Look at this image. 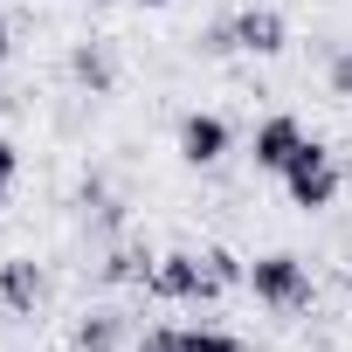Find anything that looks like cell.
Segmentation results:
<instances>
[{
    "instance_id": "cell-9",
    "label": "cell",
    "mask_w": 352,
    "mask_h": 352,
    "mask_svg": "<svg viewBox=\"0 0 352 352\" xmlns=\"http://www.w3.org/2000/svg\"><path fill=\"white\" fill-rule=\"evenodd\" d=\"M111 345H118V324H111V318L83 324V352H111Z\"/></svg>"
},
{
    "instance_id": "cell-4",
    "label": "cell",
    "mask_w": 352,
    "mask_h": 352,
    "mask_svg": "<svg viewBox=\"0 0 352 352\" xmlns=\"http://www.w3.org/2000/svg\"><path fill=\"white\" fill-rule=\"evenodd\" d=\"M221 49H256V56H276V49H283V21H276L270 8H249V14H235V21L221 28Z\"/></svg>"
},
{
    "instance_id": "cell-12",
    "label": "cell",
    "mask_w": 352,
    "mask_h": 352,
    "mask_svg": "<svg viewBox=\"0 0 352 352\" xmlns=\"http://www.w3.org/2000/svg\"><path fill=\"white\" fill-rule=\"evenodd\" d=\"M8 180H14V145L0 138V194H8Z\"/></svg>"
},
{
    "instance_id": "cell-14",
    "label": "cell",
    "mask_w": 352,
    "mask_h": 352,
    "mask_svg": "<svg viewBox=\"0 0 352 352\" xmlns=\"http://www.w3.org/2000/svg\"><path fill=\"white\" fill-rule=\"evenodd\" d=\"M152 8H166V0H152Z\"/></svg>"
},
{
    "instance_id": "cell-3",
    "label": "cell",
    "mask_w": 352,
    "mask_h": 352,
    "mask_svg": "<svg viewBox=\"0 0 352 352\" xmlns=\"http://www.w3.org/2000/svg\"><path fill=\"white\" fill-rule=\"evenodd\" d=\"M249 283H256V297L276 304V311H304V304H311V276H304L297 256H263V263L249 270Z\"/></svg>"
},
{
    "instance_id": "cell-2",
    "label": "cell",
    "mask_w": 352,
    "mask_h": 352,
    "mask_svg": "<svg viewBox=\"0 0 352 352\" xmlns=\"http://www.w3.org/2000/svg\"><path fill=\"white\" fill-rule=\"evenodd\" d=\"M283 187H290L297 208H331V194H338V166H331V152H324L318 138L297 145V159L283 166Z\"/></svg>"
},
{
    "instance_id": "cell-10",
    "label": "cell",
    "mask_w": 352,
    "mask_h": 352,
    "mask_svg": "<svg viewBox=\"0 0 352 352\" xmlns=\"http://www.w3.org/2000/svg\"><path fill=\"white\" fill-rule=\"evenodd\" d=\"M138 352H180V331H145Z\"/></svg>"
},
{
    "instance_id": "cell-7",
    "label": "cell",
    "mask_w": 352,
    "mask_h": 352,
    "mask_svg": "<svg viewBox=\"0 0 352 352\" xmlns=\"http://www.w3.org/2000/svg\"><path fill=\"white\" fill-rule=\"evenodd\" d=\"M0 297H8L14 311H28V304L42 297V276H35V263H8V270H0Z\"/></svg>"
},
{
    "instance_id": "cell-8",
    "label": "cell",
    "mask_w": 352,
    "mask_h": 352,
    "mask_svg": "<svg viewBox=\"0 0 352 352\" xmlns=\"http://www.w3.org/2000/svg\"><path fill=\"white\" fill-rule=\"evenodd\" d=\"M180 352H242V338H228V331H180Z\"/></svg>"
},
{
    "instance_id": "cell-6",
    "label": "cell",
    "mask_w": 352,
    "mask_h": 352,
    "mask_svg": "<svg viewBox=\"0 0 352 352\" xmlns=\"http://www.w3.org/2000/svg\"><path fill=\"white\" fill-rule=\"evenodd\" d=\"M180 152H187L194 166L221 159V152H228V124H221V118H187V124H180Z\"/></svg>"
},
{
    "instance_id": "cell-13",
    "label": "cell",
    "mask_w": 352,
    "mask_h": 352,
    "mask_svg": "<svg viewBox=\"0 0 352 352\" xmlns=\"http://www.w3.org/2000/svg\"><path fill=\"white\" fill-rule=\"evenodd\" d=\"M0 63H8V21H0Z\"/></svg>"
},
{
    "instance_id": "cell-5",
    "label": "cell",
    "mask_w": 352,
    "mask_h": 352,
    "mask_svg": "<svg viewBox=\"0 0 352 352\" xmlns=\"http://www.w3.org/2000/svg\"><path fill=\"white\" fill-rule=\"evenodd\" d=\"M297 145H304V131H297V118H270V124L256 131V166H270V173H283V166L297 159Z\"/></svg>"
},
{
    "instance_id": "cell-11",
    "label": "cell",
    "mask_w": 352,
    "mask_h": 352,
    "mask_svg": "<svg viewBox=\"0 0 352 352\" xmlns=\"http://www.w3.org/2000/svg\"><path fill=\"white\" fill-rule=\"evenodd\" d=\"M331 90H345V97H352V49L338 56V69H331Z\"/></svg>"
},
{
    "instance_id": "cell-1",
    "label": "cell",
    "mask_w": 352,
    "mask_h": 352,
    "mask_svg": "<svg viewBox=\"0 0 352 352\" xmlns=\"http://www.w3.org/2000/svg\"><path fill=\"white\" fill-rule=\"evenodd\" d=\"M242 276V263L228 249H208V256H166L152 270V290L159 297H221L228 283Z\"/></svg>"
}]
</instances>
